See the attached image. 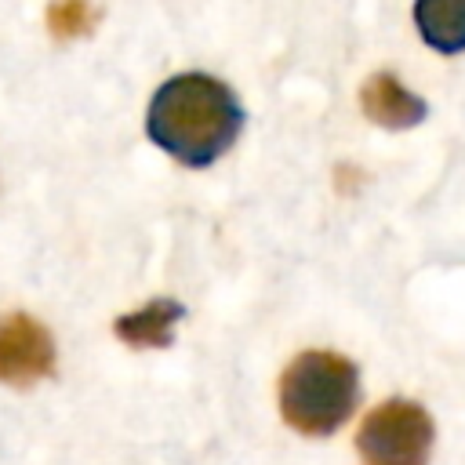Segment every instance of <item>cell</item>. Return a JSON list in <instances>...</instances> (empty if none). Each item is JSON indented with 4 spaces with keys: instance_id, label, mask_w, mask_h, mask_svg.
<instances>
[{
    "instance_id": "obj_8",
    "label": "cell",
    "mask_w": 465,
    "mask_h": 465,
    "mask_svg": "<svg viewBox=\"0 0 465 465\" xmlns=\"http://www.w3.org/2000/svg\"><path fill=\"white\" fill-rule=\"evenodd\" d=\"M47 25L58 40H73V36H84L94 25V11L87 7V0H58L47 11Z\"/></svg>"
},
{
    "instance_id": "obj_1",
    "label": "cell",
    "mask_w": 465,
    "mask_h": 465,
    "mask_svg": "<svg viewBox=\"0 0 465 465\" xmlns=\"http://www.w3.org/2000/svg\"><path fill=\"white\" fill-rule=\"evenodd\" d=\"M149 138L185 167H207L243 131V105L207 73H178L160 84L145 116Z\"/></svg>"
},
{
    "instance_id": "obj_6",
    "label": "cell",
    "mask_w": 465,
    "mask_h": 465,
    "mask_svg": "<svg viewBox=\"0 0 465 465\" xmlns=\"http://www.w3.org/2000/svg\"><path fill=\"white\" fill-rule=\"evenodd\" d=\"M185 316V305L174 298H153L134 312L113 320V331L131 349H163L174 341V323Z\"/></svg>"
},
{
    "instance_id": "obj_7",
    "label": "cell",
    "mask_w": 465,
    "mask_h": 465,
    "mask_svg": "<svg viewBox=\"0 0 465 465\" xmlns=\"http://www.w3.org/2000/svg\"><path fill=\"white\" fill-rule=\"evenodd\" d=\"M414 25L432 51H465V0H414Z\"/></svg>"
},
{
    "instance_id": "obj_2",
    "label": "cell",
    "mask_w": 465,
    "mask_h": 465,
    "mask_svg": "<svg viewBox=\"0 0 465 465\" xmlns=\"http://www.w3.org/2000/svg\"><path fill=\"white\" fill-rule=\"evenodd\" d=\"M360 400V371L349 356L309 349L280 378V414L302 436L338 432Z\"/></svg>"
},
{
    "instance_id": "obj_5",
    "label": "cell",
    "mask_w": 465,
    "mask_h": 465,
    "mask_svg": "<svg viewBox=\"0 0 465 465\" xmlns=\"http://www.w3.org/2000/svg\"><path fill=\"white\" fill-rule=\"evenodd\" d=\"M360 105H363V113H367L374 124H381V127H389V131H403V127H414V124L425 120V102H421L418 94H411L389 69H378V73L363 84Z\"/></svg>"
},
{
    "instance_id": "obj_3",
    "label": "cell",
    "mask_w": 465,
    "mask_h": 465,
    "mask_svg": "<svg viewBox=\"0 0 465 465\" xmlns=\"http://www.w3.org/2000/svg\"><path fill=\"white\" fill-rule=\"evenodd\" d=\"M432 418L414 400L378 403L356 432V450L363 465H429L432 454Z\"/></svg>"
},
{
    "instance_id": "obj_4",
    "label": "cell",
    "mask_w": 465,
    "mask_h": 465,
    "mask_svg": "<svg viewBox=\"0 0 465 465\" xmlns=\"http://www.w3.org/2000/svg\"><path fill=\"white\" fill-rule=\"evenodd\" d=\"M54 371V341L29 312L0 316V385L29 389Z\"/></svg>"
}]
</instances>
